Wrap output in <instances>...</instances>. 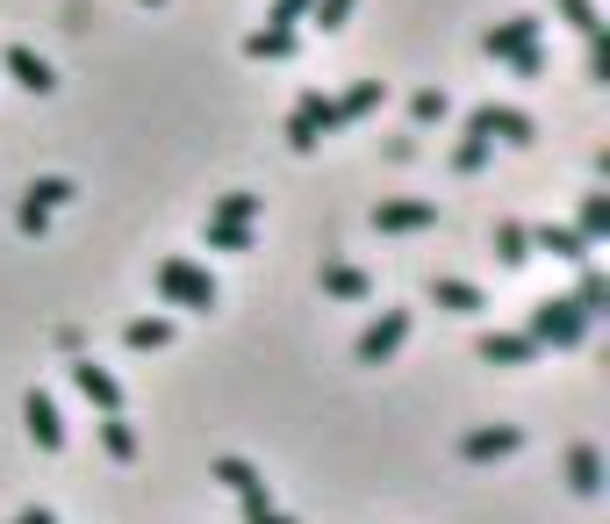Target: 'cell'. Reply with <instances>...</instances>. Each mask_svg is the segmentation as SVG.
<instances>
[{
    "instance_id": "obj_14",
    "label": "cell",
    "mask_w": 610,
    "mask_h": 524,
    "mask_svg": "<svg viewBox=\"0 0 610 524\" xmlns=\"http://www.w3.org/2000/svg\"><path fill=\"white\" fill-rule=\"evenodd\" d=\"M216 482L231 488L237 503H266V482H258V467H252L244 453H223V460H216Z\"/></svg>"
},
{
    "instance_id": "obj_3",
    "label": "cell",
    "mask_w": 610,
    "mask_h": 524,
    "mask_svg": "<svg viewBox=\"0 0 610 524\" xmlns=\"http://www.w3.org/2000/svg\"><path fill=\"white\" fill-rule=\"evenodd\" d=\"M409 323H417V316H409V310H380V316H374V323H366V331H359L353 360H359V366H388L395 352L409 345Z\"/></svg>"
},
{
    "instance_id": "obj_34",
    "label": "cell",
    "mask_w": 610,
    "mask_h": 524,
    "mask_svg": "<svg viewBox=\"0 0 610 524\" xmlns=\"http://www.w3.org/2000/svg\"><path fill=\"white\" fill-rule=\"evenodd\" d=\"M589 80H597V87L610 80V43L603 37H589Z\"/></svg>"
},
{
    "instance_id": "obj_1",
    "label": "cell",
    "mask_w": 610,
    "mask_h": 524,
    "mask_svg": "<svg viewBox=\"0 0 610 524\" xmlns=\"http://www.w3.org/2000/svg\"><path fill=\"white\" fill-rule=\"evenodd\" d=\"M525 337H539V345H553V352H575L589 337V316L575 310V295H546V302H531Z\"/></svg>"
},
{
    "instance_id": "obj_10",
    "label": "cell",
    "mask_w": 610,
    "mask_h": 524,
    "mask_svg": "<svg viewBox=\"0 0 610 524\" xmlns=\"http://www.w3.org/2000/svg\"><path fill=\"white\" fill-rule=\"evenodd\" d=\"M0 66H8V80H14V87H29V94H51V87H58V72L43 66L29 43H8V51H0Z\"/></svg>"
},
{
    "instance_id": "obj_30",
    "label": "cell",
    "mask_w": 610,
    "mask_h": 524,
    "mask_svg": "<svg viewBox=\"0 0 610 524\" xmlns=\"http://www.w3.org/2000/svg\"><path fill=\"white\" fill-rule=\"evenodd\" d=\"M446 108H453V101H446V87H424V94L409 101V115H417V122H446Z\"/></svg>"
},
{
    "instance_id": "obj_15",
    "label": "cell",
    "mask_w": 610,
    "mask_h": 524,
    "mask_svg": "<svg viewBox=\"0 0 610 524\" xmlns=\"http://www.w3.org/2000/svg\"><path fill=\"white\" fill-rule=\"evenodd\" d=\"M380 101H388V87H380V80H359L353 87V94H338V101H331V130H345V122H359V115H374V108Z\"/></svg>"
},
{
    "instance_id": "obj_17",
    "label": "cell",
    "mask_w": 610,
    "mask_h": 524,
    "mask_svg": "<svg viewBox=\"0 0 610 524\" xmlns=\"http://www.w3.org/2000/svg\"><path fill=\"white\" fill-rule=\"evenodd\" d=\"M324 295L331 302H366V295H374V281H366L359 266H345V259H331V266H324Z\"/></svg>"
},
{
    "instance_id": "obj_38",
    "label": "cell",
    "mask_w": 610,
    "mask_h": 524,
    "mask_svg": "<svg viewBox=\"0 0 610 524\" xmlns=\"http://www.w3.org/2000/svg\"><path fill=\"white\" fill-rule=\"evenodd\" d=\"M144 8H165V0H144Z\"/></svg>"
},
{
    "instance_id": "obj_25",
    "label": "cell",
    "mask_w": 610,
    "mask_h": 524,
    "mask_svg": "<svg viewBox=\"0 0 610 524\" xmlns=\"http://www.w3.org/2000/svg\"><path fill=\"white\" fill-rule=\"evenodd\" d=\"M202 238H209V252H252L258 230H252V223H209Z\"/></svg>"
},
{
    "instance_id": "obj_4",
    "label": "cell",
    "mask_w": 610,
    "mask_h": 524,
    "mask_svg": "<svg viewBox=\"0 0 610 524\" xmlns=\"http://www.w3.org/2000/svg\"><path fill=\"white\" fill-rule=\"evenodd\" d=\"M331 137V101H324V87H309V94L295 101V115H287V144L295 151H316Z\"/></svg>"
},
{
    "instance_id": "obj_35",
    "label": "cell",
    "mask_w": 610,
    "mask_h": 524,
    "mask_svg": "<svg viewBox=\"0 0 610 524\" xmlns=\"http://www.w3.org/2000/svg\"><path fill=\"white\" fill-rule=\"evenodd\" d=\"M309 14V0H273V29H295Z\"/></svg>"
},
{
    "instance_id": "obj_21",
    "label": "cell",
    "mask_w": 610,
    "mask_h": 524,
    "mask_svg": "<svg viewBox=\"0 0 610 524\" xmlns=\"http://www.w3.org/2000/svg\"><path fill=\"white\" fill-rule=\"evenodd\" d=\"M575 310H582L589 323H597V316H610V281H603L597 266H589V259H582V288H575Z\"/></svg>"
},
{
    "instance_id": "obj_7",
    "label": "cell",
    "mask_w": 610,
    "mask_h": 524,
    "mask_svg": "<svg viewBox=\"0 0 610 524\" xmlns=\"http://www.w3.org/2000/svg\"><path fill=\"white\" fill-rule=\"evenodd\" d=\"M438 223V202H380L374 209V230L380 238H417V230Z\"/></svg>"
},
{
    "instance_id": "obj_13",
    "label": "cell",
    "mask_w": 610,
    "mask_h": 524,
    "mask_svg": "<svg viewBox=\"0 0 610 524\" xmlns=\"http://www.w3.org/2000/svg\"><path fill=\"white\" fill-rule=\"evenodd\" d=\"M539 14H510V22H496V29H488V37H481V51L488 58H510V51H525V43H539Z\"/></svg>"
},
{
    "instance_id": "obj_5",
    "label": "cell",
    "mask_w": 610,
    "mask_h": 524,
    "mask_svg": "<svg viewBox=\"0 0 610 524\" xmlns=\"http://www.w3.org/2000/svg\"><path fill=\"white\" fill-rule=\"evenodd\" d=\"M517 445H525V424H481L460 439V460L467 467H488V460H510Z\"/></svg>"
},
{
    "instance_id": "obj_32",
    "label": "cell",
    "mask_w": 610,
    "mask_h": 524,
    "mask_svg": "<svg viewBox=\"0 0 610 524\" xmlns=\"http://www.w3.org/2000/svg\"><path fill=\"white\" fill-rule=\"evenodd\" d=\"M510 66L525 72V80H539V72H546V51H539V43H525V51H510Z\"/></svg>"
},
{
    "instance_id": "obj_8",
    "label": "cell",
    "mask_w": 610,
    "mask_h": 524,
    "mask_svg": "<svg viewBox=\"0 0 610 524\" xmlns=\"http://www.w3.org/2000/svg\"><path fill=\"white\" fill-rule=\"evenodd\" d=\"M467 130H475V137H502V144H531V115H525V108H496V101L475 108Z\"/></svg>"
},
{
    "instance_id": "obj_24",
    "label": "cell",
    "mask_w": 610,
    "mask_h": 524,
    "mask_svg": "<svg viewBox=\"0 0 610 524\" xmlns=\"http://www.w3.org/2000/svg\"><path fill=\"white\" fill-rule=\"evenodd\" d=\"M575 230H582L589 244L610 238V194H582V215H575Z\"/></svg>"
},
{
    "instance_id": "obj_16",
    "label": "cell",
    "mask_w": 610,
    "mask_h": 524,
    "mask_svg": "<svg viewBox=\"0 0 610 524\" xmlns=\"http://www.w3.org/2000/svg\"><path fill=\"white\" fill-rule=\"evenodd\" d=\"M568 488L575 496H603V453L597 445H568Z\"/></svg>"
},
{
    "instance_id": "obj_33",
    "label": "cell",
    "mask_w": 610,
    "mask_h": 524,
    "mask_svg": "<svg viewBox=\"0 0 610 524\" xmlns=\"http://www.w3.org/2000/svg\"><path fill=\"white\" fill-rule=\"evenodd\" d=\"M14 223H22V230H29V238H43V230H51V209H37V202H22V209H14Z\"/></svg>"
},
{
    "instance_id": "obj_26",
    "label": "cell",
    "mask_w": 610,
    "mask_h": 524,
    "mask_svg": "<svg viewBox=\"0 0 610 524\" xmlns=\"http://www.w3.org/2000/svg\"><path fill=\"white\" fill-rule=\"evenodd\" d=\"M431 302H438V310H453V316H475L481 310V295L467 281H431Z\"/></svg>"
},
{
    "instance_id": "obj_36",
    "label": "cell",
    "mask_w": 610,
    "mask_h": 524,
    "mask_svg": "<svg viewBox=\"0 0 610 524\" xmlns=\"http://www.w3.org/2000/svg\"><path fill=\"white\" fill-rule=\"evenodd\" d=\"M244 524H295V517L273 511V496H266V503H244Z\"/></svg>"
},
{
    "instance_id": "obj_9",
    "label": "cell",
    "mask_w": 610,
    "mask_h": 524,
    "mask_svg": "<svg viewBox=\"0 0 610 524\" xmlns=\"http://www.w3.org/2000/svg\"><path fill=\"white\" fill-rule=\"evenodd\" d=\"M72 389H80V395H87L94 410H122V381L109 374V366L80 360V352H72Z\"/></svg>"
},
{
    "instance_id": "obj_29",
    "label": "cell",
    "mask_w": 610,
    "mask_h": 524,
    "mask_svg": "<svg viewBox=\"0 0 610 524\" xmlns=\"http://www.w3.org/2000/svg\"><path fill=\"white\" fill-rule=\"evenodd\" d=\"M560 14H568V22L582 29V43H589V37H603V14H597V0H560Z\"/></svg>"
},
{
    "instance_id": "obj_22",
    "label": "cell",
    "mask_w": 610,
    "mask_h": 524,
    "mask_svg": "<svg viewBox=\"0 0 610 524\" xmlns=\"http://www.w3.org/2000/svg\"><path fill=\"white\" fill-rule=\"evenodd\" d=\"M488 252H496L502 266H525V259H531V230H525V223H496V238H488Z\"/></svg>"
},
{
    "instance_id": "obj_18",
    "label": "cell",
    "mask_w": 610,
    "mask_h": 524,
    "mask_svg": "<svg viewBox=\"0 0 610 524\" xmlns=\"http://www.w3.org/2000/svg\"><path fill=\"white\" fill-rule=\"evenodd\" d=\"M244 58H258V66H281V58H295V29H252L244 37Z\"/></svg>"
},
{
    "instance_id": "obj_11",
    "label": "cell",
    "mask_w": 610,
    "mask_h": 524,
    "mask_svg": "<svg viewBox=\"0 0 610 524\" xmlns=\"http://www.w3.org/2000/svg\"><path fill=\"white\" fill-rule=\"evenodd\" d=\"M475 352H481L488 366H531V360H539V337H525V331H488Z\"/></svg>"
},
{
    "instance_id": "obj_19",
    "label": "cell",
    "mask_w": 610,
    "mask_h": 524,
    "mask_svg": "<svg viewBox=\"0 0 610 524\" xmlns=\"http://www.w3.org/2000/svg\"><path fill=\"white\" fill-rule=\"evenodd\" d=\"M101 453H109V460H122V467L136 460V424L122 417V410H101Z\"/></svg>"
},
{
    "instance_id": "obj_6",
    "label": "cell",
    "mask_w": 610,
    "mask_h": 524,
    "mask_svg": "<svg viewBox=\"0 0 610 524\" xmlns=\"http://www.w3.org/2000/svg\"><path fill=\"white\" fill-rule=\"evenodd\" d=\"M22 424H29V439H37V453H58V445H65V417H58V403L43 389L22 395Z\"/></svg>"
},
{
    "instance_id": "obj_27",
    "label": "cell",
    "mask_w": 610,
    "mask_h": 524,
    "mask_svg": "<svg viewBox=\"0 0 610 524\" xmlns=\"http://www.w3.org/2000/svg\"><path fill=\"white\" fill-rule=\"evenodd\" d=\"M488 151H496V137H475V130H467L460 144H453V173H481Z\"/></svg>"
},
{
    "instance_id": "obj_28",
    "label": "cell",
    "mask_w": 610,
    "mask_h": 524,
    "mask_svg": "<svg viewBox=\"0 0 610 524\" xmlns=\"http://www.w3.org/2000/svg\"><path fill=\"white\" fill-rule=\"evenodd\" d=\"M22 202H37V209H65V202H72V180H65V173H43L37 188L22 194Z\"/></svg>"
},
{
    "instance_id": "obj_12",
    "label": "cell",
    "mask_w": 610,
    "mask_h": 524,
    "mask_svg": "<svg viewBox=\"0 0 610 524\" xmlns=\"http://www.w3.org/2000/svg\"><path fill=\"white\" fill-rule=\"evenodd\" d=\"M531 252H553V259H575V266H582L597 244H589L575 223H539V230H531Z\"/></svg>"
},
{
    "instance_id": "obj_31",
    "label": "cell",
    "mask_w": 610,
    "mask_h": 524,
    "mask_svg": "<svg viewBox=\"0 0 610 524\" xmlns=\"http://www.w3.org/2000/svg\"><path fill=\"white\" fill-rule=\"evenodd\" d=\"M353 8H359V0H309V14L324 29H345V22H353Z\"/></svg>"
},
{
    "instance_id": "obj_23",
    "label": "cell",
    "mask_w": 610,
    "mask_h": 524,
    "mask_svg": "<svg viewBox=\"0 0 610 524\" xmlns=\"http://www.w3.org/2000/svg\"><path fill=\"white\" fill-rule=\"evenodd\" d=\"M258 209H266V194H216L209 223H258Z\"/></svg>"
},
{
    "instance_id": "obj_20",
    "label": "cell",
    "mask_w": 610,
    "mask_h": 524,
    "mask_svg": "<svg viewBox=\"0 0 610 524\" xmlns=\"http://www.w3.org/2000/svg\"><path fill=\"white\" fill-rule=\"evenodd\" d=\"M122 345L130 352H165L173 345V316H136L130 331H122Z\"/></svg>"
},
{
    "instance_id": "obj_2",
    "label": "cell",
    "mask_w": 610,
    "mask_h": 524,
    "mask_svg": "<svg viewBox=\"0 0 610 524\" xmlns=\"http://www.w3.org/2000/svg\"><path fill=\"white\" fill-rule=\"evenodd\" d=\"M151 281H159V295L173 302V310H194V316H209L216 310V281H209L202 266H194V259H159V273H151Z\"/></svg>"
},
{
    "instance_id": "obj_37",
    "label": "cell",
    "mask_w": 610,
    "mask_h": 524,
    "mask_svg": "<svg viewBox=\"0 0 610 524\" xmlns=\"http://www.w3.org/2000/svg\"><path fill=\"white\" fill-rule=\"evenodd\" d=\"M14 524H58V517L43 511V503H29V511H14Z\"/></svg>"
}]
</instances>
